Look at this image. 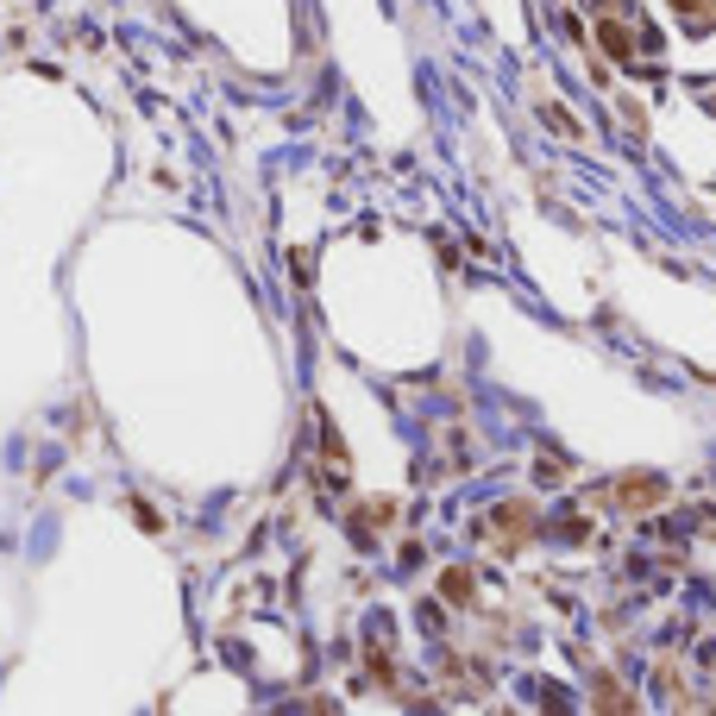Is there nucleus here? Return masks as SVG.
<instances>
[{
  "label": "nucleus",
  "instance_id": "obj_1",
  "mask_svg": "<svg viewBox=\"0 0 716 716\" xmlns=\"http://www.w3.org/2000/svg\"><path fill=\"white\" fill-rule=\"evenodd\" d=\"M673 7H697V0H673Z\"/></svg>",
  "mask_w": 716,
  "mask_h": 716
}]
</instances>
